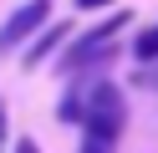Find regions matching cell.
Returning <instances> with one entry per match:
<instances>
[{
    "label": "cell",
    "mask_w": 158,
    "mask_h": 153,
    "mask_svg": "<svg viewBox=\"0 0 158 153\" xmlns=\"http://www.w3.org/2000/svg\"><path fill=\"white\" fill-rule=\"evenodd\" d=\"M46 20H51V0H26L21 10H10L5 26H0V56H10V51L21 46L26 36H36Z\"/></svg>",
    "instance_id": "obj_3"
},
{
    "label": "cell",
    "mask_w": 158,
    "mask_h": 153,
    "mask_svg": "<svg viewBox=\"0 0 158 153\" xmlns=\"http://www.w3.org/2000/svg\"><path fill=\"white\" fill-rule=\"evenodd\" d=\"M153 87H158V82H153Z\"/></svg>",
    "instance_id": "obj_11"
},
{
    "label": "cell",
    "mask_w": 158,
    "mask_h": 153,
    "mask_svg": "<svg viewBox=\"0 0 158 153\" xmlns=\"http://www.w3.org/2000/svg\"><path fill=\"white\" fill-rule=\"evenodd\" d=\"M82 153H112V143H107V138H92V133H87V143H82Z\"/></svg>",
    "instance_id": "obj_7"
},
{
    "label": "cell",
    "mask_w": 158,
    "mask_h": 153,
    "mask_svg": "<svg viewBox=\"0 0 158 153\" xmlns=\"http://www.w3.org/2000/svg\"><path fill=\"white\" fill-rule=\"evenodd\" d=\"M87 87H92L87 77H72V92H66L61 107H56V112H61V122H82V117H87Z\"/></svg>",
    "instance_id": "obj_5"
},
{
    "label": "cell",
    "mask_w": 158,
    "mask_h": 153,
    "mask_svg": "<svg viewBox=\"0 0 158 153\" xmlns=\"http://www.w3.org/2000/svg\"><path fill=\"white\" fill-rule=\"evenodd\" d=\"M5 138H10V128H5V102H0V153H5Z\"/></svg>",
    "instance_id": "obj_10"
},
{
    "label": "cell",
    "mask_w": 158,
    "mask_h": 153,
    "mask_svg": "<svg viewBox=\"0 0 158 153\" xmlns=\"http://www.w3.org/2000/svg\"><path fill=\"white\" fill-rule=\"evenodd\" d=\"M123 122H127V97H123V87L107 82V77H97L92 87H87V117H82V128L92 133V138H107V143H112L117 133H123Z\"/></svg>",
    "instance_id": "obj_2"
},
{
    "label": "cell",
    "mask_w": 158,
    "mask_h": 153,
    "mask_svg": "<svg viewBox=\"0 0 158 153\" xmlns=\"http://www.w3.org/2000/svg\"><path fill=\"white\" fill-rule=\"evenodd\" d=\"M127 51H133L138 66H153V61H158V26H143V31L133 36V46H127Z\"/></svg>",
    "instance_id": "obj_6"
},
{
    "label": "cell",
    "mask_w": 158,
    "mask_h": 153,
    "mask_svg": "<svg viewBox=\"0 0 158 153\" xmlns=\"http://www.w3.org/2000/svg\"><path fill=\"white\" fill-rule=\"evenodd\" d=\"M66 41H72V26H66V20H56V26L46 20V26L36 31V41L26 46V66H41V61L51 56V51H61Z\"/></svg>",
    "instance_id": "obj_4"
},
{
    "label": "cell",
    "mask_w": 158,
    "mask_h": 153,
    "mask_svg": "<svg viewBox=\"0 0 158 153\" xmlns=\"http://www.w3.org/2000/svg\"><path fill=\"white\" fill-rule=\"evenodd\" d=\"M127 26V10H112V15L102 20V26L82 31V36H72V46L61 51V71L66 77H82L87 66H102L107 56H112V36Z\"/></svg>",
    "instance_id": "obj_1"
},
{
    "label": "cell",
    "mask_w": 158,
    "mask_h": 153,
    "mask_svg": "<svg viewBox=\"0 0 158 153\" xmlns=\"http://www.w3.org/2000/svg\"><path fill=\"white\" fill-rule=\"evenodd\" d=\"M15 153H41V143L36 138H15Z\"/></svg>",
    "instance_id": "obj_8"
},
{
    "label": "cell",
    "mask_w": 158,
    "mask_h": 153,
    "mask_svg": "<svg viewBox=\"0 0 158 153\" xmlns=\"http://www.w3.org/2000/svg\"><path fill=\"white\" fill-rule=\"evenodd\" d=\"M112 0H77V10H107Z\"/></svg>",
    "instance_id": "obj_9"
}]
</instances>
